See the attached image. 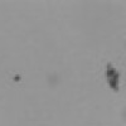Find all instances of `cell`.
Wrapping results in <instances>:
<instances>
[{"label": "cell", "mask_w": 126, "mask_h": 126, "mask_svg": "<svg viewBox=\"0 0 126 126\" xmlns=\"http://www.w3.org/2000/svg\"><path fill=\"white\" fill-rule=\"evenodd\" d=\"M116 72H117V71L112 67L111 63H109L107 67H106V76H107V79H110L112 76H115V73H116Z\"/></svg>", "instance_id": "7a4b0ae2"}, {"label": "cell", "mask_w": 126, "mask_h": 126, "mask_svg": "<svg viewBox=\"0 0 126 126\" xmlns=\"http://www.w3.org/2000/svg\"><path fill=\"white\" fill-rule=\"evenodd\" d=\"M119 79H120L119 72H116V73H115V76H112L110 79H107L110 87H111L113 91H119Z\"/></svg>", "instance_id": "6da1fadb"}]
</instances>
